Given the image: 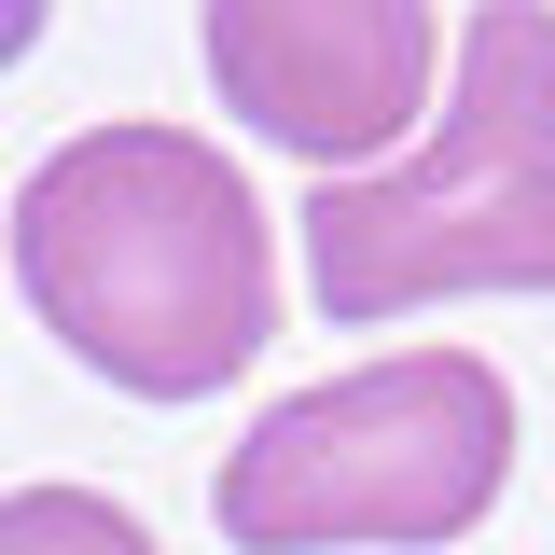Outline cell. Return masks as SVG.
I'll list each match as a JSON object with an SVG mask.
<instances>
[{"instance_id":"obj_2","label":"cell","mask_w":555,"mask_h":555,"mask_svg":"<svg viewBox=\"0 0 555 555\" xmlns=\"http://www.w3.org/2000/svg\"><path fill=\"white\" fill-rule=\"evenodd\" d=\"M306 292L347 334L459 292H555V0H473L430 139L306 195Z\"/></svg>"},{"instance_id":"obj_1","label":"cell","mask_w":555,"mask_h":555,"mask_svg":"<svg viewBox=\"0 0 555 555\" xmlns=\"http://www.w3.org/2000/svg\"><path fill=\"white\" fill-rule=\"evenodd\" d=\"M28 320L126 403H208L278 334V222L195 126H83L14 195Z\"/></svg>"},{"instance_id":"obj_6","label":"cell","mask_w":555,"mask_h":555,"mask_svg":"<svg viewBox=\"0 0 555 555\" xmlns=\"http://www.w3.org/2000/svg\"><path fill=\"white\" fill-rule=\"evenodd\" d=\"M42 28H56V0H0V69L28 56V42H42Z\"/></svg>"},{"instance_id":"obj_5","label":"cell","mask_w":555,"mask_h":555,"mask_svg":"<svg viewBox=\"0 0 555 555\" xmlns=\"http://www.w3.org/2000/svg\"><path fill=\"white\" fill-rule=\"evenodd\" d=\"M0 555H153V528L112 486H14L0 500Z\"/></svg>"},{"instance_id":"obj_3","label":"cell","mask_w":555,"mask_h":555,"mask_svg":"<svg viewBox=\"0 0 555 555\" xmlns=\"http://www.w3.org/2000/svg\"><path fill=\"white\" fill-rule=\"evenodd\" d=\"M514 486V389L473 347H403L264 403L222 473L208 514L236 555H430L473 542Z\"/></svg>"},{"instance_id":"obj_4","label":"cell","mask_w":555,"mask_h":555,"mask_svg":"<svg viewBox=\"0 0 555 555\" xmlns=\"http://www.w3.org/2000/svg\"><path fill=\"white\" fill-rule=\"evenodd\" d=\"M208 83L250 139L306 153L320 181H361L430 126L444 14L430 0H208Z\"/></svg>"}]
</instances>
